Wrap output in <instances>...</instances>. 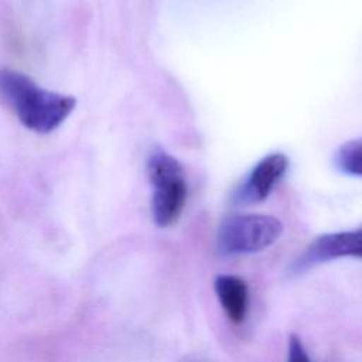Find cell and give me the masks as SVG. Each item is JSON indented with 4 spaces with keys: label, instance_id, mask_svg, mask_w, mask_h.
Returning <instances> with one entry per match:
<instances>
[{
    "label": "cell",
    "instance_id": "3957f363",
    "mask_svg": "<svg viewBox=\"0 0 362 362\" xmlns=\"http://www.w3.org/2000/svg\"><path fill=\"white\" fill-rule=\"evenodd\" d=\"M283 233V223L272 215L243 214L225 218L216 233L222 255H247L272 246Z\"/></svg>",
    "mask_w": 362,
    "mask_h": 362
},
{
    "label": "cell",
    "instance_id": "7a4b0ae2",
    "mask_svg": "<svg viewBox=\"0 0 362 362\" xmlns=\"http://www.w3.org/2000/svg\"><path fill=\"white\" fill-rule=\"evenodd\" d=\"M151 184V214L160 228L171 226L181 216L187 201V181L181 163L170 153L156 148L147 160Z\"/></svg>",
    "mask_w": 362,
    "mask_h": 362
},
{
    "label": "cell",
    "instance_id": "8992f818",
    "mask_svg": "<svg viewBox=\"0 0 362 362\" xmlns=\"http://www.w3.org/2000/svg\"><path fill=\"white\" fill-rule=\"evenodd\" d=\"M214 290L226 317L233 324H242L249 308V288L243 279L235 274H218Z\"/></svg>",
    "mask_w": 362,
    "mask_h": 362
},
{
    "label": "cell",
    "instance_id": "ba28073f",
    "mask_svg": "<svg viewBox=\"0 0 362 362\" xmlns=\"http://www.w3.org/2000/svg\"><path fill=\"white\" fill-rule=\"evenodd\" d=\"M287 362H311L303 341L300 339V337H297L294 334H291L288 337Z\"/></svg>",
    "mask_w": 362,
    "mask_h": 362
},
{
    "label": "cell",
    "instance_id": "277c9868",
    "mask_svg": "<svg viewBox=\"0 0 362 362\" xmlns=\"http://www.w3.org/2000/svg\"><path fill=\"white\" fill-rule=\"evenodd\" d=\"M354 257L362 259V228L344 232L324 233L315 238L290 266L291 274H301L321 263Z\"/></svg>",
    "mask_w": 362,
    "mask_h": 362
},
{
    "label": "cell",
    "instance_id": "52a82bcc",
    "mask_svg": "<svg viewBox=\"0 0 362 362\" xmlns=\"http://www.w3.org/2000/svg\"><path fill=\"white\" fill-rule=\"evenodd\" d=\"M334 164L344 174L362 177V137L339 146L334 156Z\"/></svg>",
    "mask_w": 362,
    "mask_h": 362
},
{
    "label": "cell",
    "instance_id": "5b68a950",
    "mask_svg": "<svg viewBox=\"0 0 362 362\" xmlns=\"http://www.w3.org/2000/svg\"><path fill=\"white\" fill-rule=\"evenodd\" d=\"M288 167L283 153H272L256 163L235 192V202L255 204L266 199Z\"/></svg>",
    "mask_w": 362,
    "mask_h": 362
},
{
    "label": "cell",
    "instance_id": "6da1fadb",
    "mask_svg": "<svg viewBox=\"0 0 362 362\" xmlns=\"http://www.w3.org/2000/svg\"><path fill=\"white\" fill-rule=\"evenodd\" d=\"M0 95L13 107L20 123L40 134L57 130L76 106L74 96L45 89L11 68H0Z\"/></svg>",
    "mask_w": 362,
    "mask_h": 362
}]
</instances>
